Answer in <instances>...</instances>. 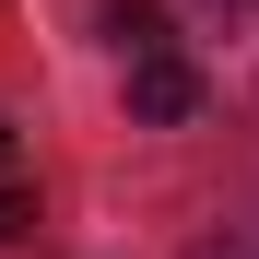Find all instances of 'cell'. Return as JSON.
<instances>
[{
	"label": "cell",
	"instance_id": "2",
	"mask_svg": "<svg viewBox=\"0 0 259 259\" xmlns=\"http://www.w3.org/2000/svg\"><path fill=\"white\" fill-rule=\"evenodd\" d=\"M106 35H118V59H153V48H177L153 0H106Z\"/></svg>",
	"mask_w": 259,
	"mask_h": 259
},
{
	"label": "cell",
	"instance_id": "4",
	"mask_svg": "<svg viewBox=\"0 0 259 259\" xmlns=\"http://www.w3.org/2000/svg\"><path fill=\"white\" fill-rule=\"evenodd\" d=\"M0 165H12V118H0Z\"/></svg>",
	"mask_w": 259,
	"mask_h": 259
},
{
	"label": "cell",
	"instance_id": "1",
	"mask_svg": "<svg viewBox=\"0 0 259 259\" xmlns=\"http://www.w3.org/2000/svg\"><path fill=\"white\" fill-rule=\"evenodd\" d=\"M130 118H142V130H177V118H200V71H189L177 48L130 59Z\"/></svg>",
	"mask_w": 259,
	"mask_h": 259
},
{
	"label": "cell",
	"instance_id": "3",
	"mask_svg": "<svg viewBox=\"0 0 259 259\" xmlns=\"http://www.w3.org/2000/svg\"><path fill=\"white\" fill-rule=\"evenodd\" d=\"M189 259H259V236H200Z\"/></svg>",
	"mask_w": 259,
	"mask_h": 259
}]
</instances>
